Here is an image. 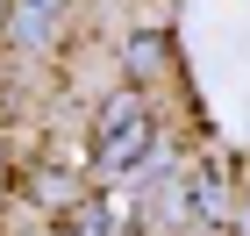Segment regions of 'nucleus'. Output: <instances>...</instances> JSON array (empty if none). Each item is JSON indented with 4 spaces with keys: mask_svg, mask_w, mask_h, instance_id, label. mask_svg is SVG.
I'll list each match as a JSON object with an SVG mask.
<instances>
[{
    "mask_svg": "<svg viewBox=\"0 0 250 236\" xmlns=\"http://www.w3.org/2000/svg\"><path fill=\"white\" fill-rule=\"evenodd\" d=\"M7 15H15V21H7V36H15V43H43L50 29H58V0H15Z\"/></svg>",
    "mask_w": 250,
    "mask_h": 236,
    "instance_id": "1",
    "label": "nucleus"
},
{
    "mask_svg": "<svg viewBox=\"0 0 250 236\" xmlns=\"http://www.w3.org/2000/svg\"><path fill=\"white\" fill-rule=\"evenodd\" d=\"M36 193L50 200V208H72V200H79V186H72V179H58V172H43V179H36Z\"/></svg>",
    "mask_w": 250,
    "mask_h": 236,
    "instance_id": "2",
    "label": "nucleus"
}]
</instances>
